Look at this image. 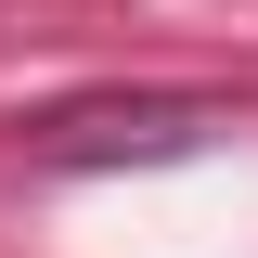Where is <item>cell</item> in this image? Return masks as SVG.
<instances>
[{
    "label": "cell",
    "mask_w": 258,
    "mask_h": 258,
    "mask_svg": "<svg viewBox=\"0 0 258 258\" xmlns=\"http://www.w3.org/2000/svg\"><path fill=\"white\" fill-rule=\"evenodd\" d=\"M232 129H245V103H232V91H64V103H26V116H13V155L91 181V168L220 155Z\"/></svg>",
    "instance_id": "1"
}]
</instances>
